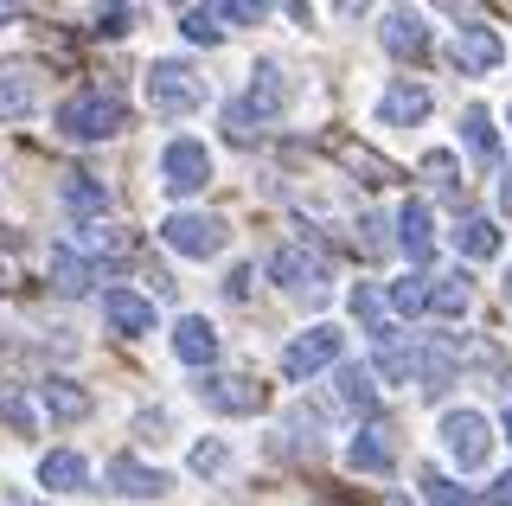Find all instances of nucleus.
I'll return each mask as SVG.
<instances>
[{
    "label": "nucleus",
    "mask_w": 512,
    "mask_h": 506,
    "mask_svg": "<svg viewBox=\"0 0 512 506\" xmlns=\"http://www.w3.org/2000/svg\"><path fill=\"white\" fill-rule=\"evenodd\" d=\"M154 430H167V410H141V417H135V436L154 442Z\"/></svg>",
    "instance_id": "a19ab883"
},
{
    "label": "nucleus",
    "mask_w": 512,
    "mask_h": 506,
    "mask_svg": "<svg viewBox=\"0 0 512 506\" xmlns=\"http://www.w3.org/2000/svg\"><path fill=\"white\" fill-rule=\"evenodd\" d=\"M506 302H512V282H506Z\"/></svg>",
    "instance_id": "a18cd8bd"
},
{
    "label": "nucleus",
    "mask_w": 512,
    "mask_h": 506,
    "mask_svg": "<svg viewBox=\"0 0 512 506\" xmlns=\"http://www.w3.org/2000/svg\"><path fill=\"white\" fill-rule=\"evenodd\" d=\"M340 353H346V334H340V327H327V321H320V327H308V334H295V340L282 346V372L301 385V378H314V372L340 366Z\"/></svg>",
    "instance_id": "0eeeda50"
},
{
    "label": "nucleus",
    "mask_w": 512,
    "mask_h": 506,
    "mask_svg": "<svg viewBox=\"0 0 512 506\" xmlns=\"http://www.w3.org/2000/svg\"><path fill=\"white\" fill-rule=\"evenodd\" d=\"M218 20H231V26H256L263 20V7H250V0H224V7H212Z\"/></svg>",
    "instance_id": "4c0bfd02"
},
{
    "label": "nucleus",
    "mask_w": 512,
    "mask_h": 506,
    "mask_svg": "<svg viewBox=\"0 0 512 506\" xmlns=\"http://www.w3.org/2000/svg\"><path fill=\"white\" fill-rule=\"evenodd\" d=\"M180 33H186L192 45H218V39H224V26H218V13H212V7H186V13H180Z\"/></svg>",
    "instance_id": "473e14b6"
},
{
    "label": "nucleus",
    "mask_w": 512,
    "mask_h": 506,
    "mask_svg": "<svg viewBox=\"0 0 512 506\" xmlns=\"http://www.w3.org/2000/svg\"><path fill=\"white\" fill-rule=\"evenodd\" d=\"M352 250H359V257H384V250H391V237H384V218H378V212L359 218V231H352Z\"/></svg>",
    "instance_id": "72a5a7b5"
},
{
    "label": "nucleus",
    "mask_w": 512,
    "mask_h": 506,
    "mask_svg": "<svg viewBox=\"0 0 512 506\" xmlns=\"http://www.w3.org/2000/svg\"><path fill=\"white\" fill-rule=\"evenodd\" d=\"M391 506H410V500H391Z\"/></svg>",
    "instance_id": "49530a36"
},
{
    "label": "nucleus",
    "mask_w": 512,
    "mask_h": 506,
    "mask_svg": "<svg viewBox=\"0 0 512 506\" xmlns=\"http://www.w3.org/2000/svg\"><path fill=\"white\" fill-rule=\"evenodd\" d=\"M84 250H96V257H128L135 237H128L122 225H103V218H96V225H84Z\"/></svg>",
    "instance_id": "7c9ffc66"
},
{
    "label": "nucleus",
    "mask_w": 512,
    "mask_h": 506,
    "mask_svg": "<svg viewBox=\"0 0 512 506\" xmlns=\"http://www.w3.org/2000/svg\"><path fill=\"white\" fill-rule=\"evenodd\" d=\"M340 161H346L352 173H372V186H384V180H397V167H391V161H378L372 148H359V141H340Z\"/></svg>",
    "instance_id": "2f4dec72"
},
{
    "label": "nucleus",
    "mask_w": 512,
    "mask_h": 506,
    "mask_svg": "<svg viewBox=\"0 0 512 506\" xmlns=\"http://www.w3.org/2000/svg\"><path fill=\"white\" fill-rule=\"evenodd\" d=\"M506 442H512V404H506Z\"/></svg>",
    "instance_id": "c03bdc74"
},
{
    "label": "nucleus",
    "mask_w": 512,
    "mask_h": 506,
    "mask_svg": "<svg viewBox=\"0 0 512 506\" xmlns=\"http://www.w3.org/2000/svg\"><path fill=\"white\" fill-rule=\"evenodd\" d=\"M288 97H295V84H288V71L276 65V58H263V65L250 71V90L237 97L231 109H224V129H231L237 141H250V135H263L269 122H282V109Z\"/></svg>",
    "instance_id": "f257e3e1"
},
{
    "label": "nucleus",
    "mask_w": 512,
    "mask_h": 506,
    "mask_svg": "<svg viewBox=\"0 0 512 506\" xmlns=\"http://www.w3.org/2000/svg\"><path fill=\"white\" fill-rule=\"evenodd\" d=\"M372 346H378V372L391 378V385H404V378L416 372V340L404 334V327H391V321H384L378 334H372Z\"/></svg>",
    "instance_id": "6ab92c4d"
},
{
    "label": "nucleus",
    "mask_w": 512,
    "mask_h": 506,
    "mask_svg": "<svg viewBox=\"0 0 512 506\" xmlns=\"http://www.w3.org/2000/svg\"><path fill=\"white\" fill-rule=\"evenodd\" d=\"M39 410H45V417L77 423V417H90V391H77L71 378H45V385H39Z\"/></svg>",
    "instance_id": "393cba45"
},
{
    "label": "nucleus",
    "mask_w": 512,
    "mask_h": 506,
    "mask_svg": "<svg viewBox=\"0 0 512 506\" xmlns=\"http://www.w3.org/2000/svg\"><path fill=\"white\" fill-rule=\"evenodd\" d=\"M39 481L52 487V494H84V481H90V462L77 449H52L39 462Z\"/></svg>",
    "instance_id": "b1692460"
},
{
    "label": "nucleus",
    "mask_w": 512,
    "mask_h": 506,
    "mask_svg": "<svg viewBox=\"0 0 512 506\" xmlns=\"http://www.w3.org/2000/svg\"><path fill=\"white\" fill-rule=\"evenodd\" d=\"M455 250L461 257H474V263H487V257H500V225H493V218H461L455 225Z\"/></svg>",
    "instance_id": "a878e982"
},
{
    "label": "nucleus",
    "mask_w": 512,
    "mask_h": 506,
    "mask_svg": "<svg viewBox=\"0 0 512 506\" xmlns=\"http://www.w3.org/2000/svg\"><path fill=\"white\" fill-rule=\"evenodd\" d=\"M333 410H346V417H372L378 410V385H372V372L365 366H333Z\"/></svg>",
    "instance_id": "2eb2a0df"
},
{
    "label": "nucleus",
    "mask_w": 512,
    "mask_h": 506,
    "mask_svg": "<svg viewBox=\"0 0 512 506\" xmlns=\"http://www.w3.org/2000/svg\"><path fill=\"white\" fill-rule=\"evenodd\" d=\"M384 52L391 58H429V20L416 7H397V13H384Z\"/></svg>",
    "instance_id": "ddd939ff"
},
{
    "label": "nucleus",
    "mask_w": 512,
    "mask_h": 506,
    "mask_svg": "<svg viewBox=\"0 0 512 506\" xmlns=\"http://www.w3.org/2000/svg\"><path fill=\"white\" fill-rule=\"evenodd\" d=\"M199 398L218 410V417H256V410L269 404V391L256 385L250 372H205V385H199Z\"/></svg>",
    "instance_id": "1a4fd4ad"
},
{
    "label": "nucleus",
    "mask_w": 512,
    "mask_h": 506,
    "mask_svg": "<svg viewBox=\"0 0 512 506\" xmlns=\"http://www.w3.org/2000/svg\"><path fill=\"white\" fill-rule=\"evenodd\" d=\"M173 353L186 359V366H212L218 359V327L205 321V314H180V321H173Z\"/></svg>",
    "instance_id": "dca6fc26"
},
{
    "label": "nucleus",
    "mask_w": 512,
    "mask_h": 506,
    "mask_svg": "<svg viewBox=\"0 0 512 506\" xmlns=\"http://www.w3.org/2000/svg\"><path fill=\"white\" fill-rule=\"evenodd\" d=\"M205 180H212V148L205 141H167L160 148V186H167L173 199H192V193H205Z\"/></svg>",
    "instance_id": "423d86ee"
},
{
    "label": "nucleus",
    "mask_w": 512,
    "mask_h": 506,
    "mask_svg": "<svg viewBox=\"0 0 512 506\" xmlns=\"http://www.w3.org/2000/svg\"><path fill=\"white\" fill-rule=\"evenodd\" d=\"M52 289L58 295H90V282H96V270H90V257L84 250H71V244H52Z\"/></svg>",
    "instance_id": "5701e85b"
},
{
    "label": "nucleus",
    "mask_w": 512,
    "mask_h": 506,
    "mask_svg": "<svg viewBox=\"0 0 512 506\" xmlns=\"http://www.w3.org/2000/svg\"><path fill=\"white\" fill-rule=\"evenodd\" d=\"M269 276L282 282L288 295H301V302H327V257L308 244H282V250H269Z\"/></svg>",
    "instance_id": "39448f33"
},
{
    "label": "nucleus",
    "mask_w": 512,
    "mask_h": 506,
    "mask_svg": "<svg viewBox=\"0 0 512 506\" xmlns=\"http://www.w3.org/2000/svg\"><path fill=\"white\" fill-rule=\"evenodd\" d=\"M474 302V289H468V276H429V314H442V321H461Z\"/></svg>",
    "instance_id": "cd10ccee"
},
{
    "label": "nucleus",
    "mask_w": 512,
    "mask_h": 506,
    "mask_svg": "<svg viewBox=\"0 0 512 506\" xmlns=\"http://www.w3.org/2000/svg\"><path fill=\"white\" fill-rule=\"evenodd\" d=\"M391 462H397V455H391V430H359L346 442V468L352 474H391Z\"/></svg>",
    "instance_id": "4be33fe9"
},
{
    "label": "nucleus",
    "mask_w": 512,
    "mask_h": 506,
    "mask_svg": "<svg viewBox=\"0 0 512 506\" xmlns=\"http://www.w3.org/2000/svg\"><path fill=\"white\" fill-rule=\"evenodd\" d=\"M416 487H423V500H429V506H480L468 487H455L442 468H423V474H416Z\"/></svg>",
    "instance_id": "c85d7f7f"
},
{
    "label": "nucleus",
    "mask_w": 512,
    "mask_h": 506,
    "mask_svg": "<svg viewBox=\"0 0 512 506\" xmlns=\"http://www.w3.org/2000/svg\"><path fill=\"white\" fill-rule=\"evenodd\" d=\"M250 282H256V270L244 263V270H231V282H224V295H231V302H244V295H250Z\"/></svg>",
    "instance_id": "ea45409f"
},
{
    "label": "nucleus",
    "mask_w": 512,
    "mask_h": 506,
    "mask_svg": "<svg viewBox=\"0 0 512 506\" xmlns=\"http://www.w3.org/2000/svg\"><path fill=\"white\" fill-rule=\"evenodd\" d=\"M352 314H359L365 334H378V327H384V295L372 289V282H359V289H352Z\"/></svg>",
    "instance_id": "f704fd0d"
},
{
    "label": "nucleus",
    "mask_w": 512,
    "mask_h": 506,
    "mask_svg": "<svg viewBox=\"0 0 512 506\" xmlns=\"http://www.w3.org/2000/svg\"><path fill=\"white\" fill-rule=\"evenodd\" d=\"M224 462H231V449H224V442H199V449L186 455V468H192V474H218Z\"/></svg>",
    "instance_id": "e433bc0d"
},
{
    "label": "nucleus",
    "mask_w": 512,
    "mask_h": 506,
    "mask_svg": "<svg viewBox=\"0 0 512 506\" xmlns=\"http://www.w3.org/2000/svg\"><path fill=\"white\" fill-rule=\"evenodd\" d=\"M128 129V109L109 90H77V97L58 103V135L64 141H109Z\"/></svg>",
    "instance_id": "7ed1b4c3"
},
{
    "label": "nucleus",
    "mask_w": 512,
    "mask_h": 506,
    "mask_svg": "<svg viewBox=\"0 0 512 506\" xmlns=\"http://www.w3.org/2000/svg\"><path fill=\"white\" fill-rule=\"evenodd\" d=\"M442 442H448V462H455L461 474L487 468V455H493V430H487L480 410H448V417H442Z\"/></svg>",
    "instance_id": "6e6552de"
},
{
    "label": "nucleus",
    "mask_w": 512,
    "mask_h": 506,
    "mask_svg": "<svg viewBox=\"0 0 512 506\" xmlns=\"http://www.w3.org/2000/svg\"><path fill=\"white\" fill-rule=\"evenodd\" d=\"M0 417H7L20 436H32V423H39V417H32V404L20 398V391H7V385H0Z\"/></svg>",
    "instance_id": "c9c22d12"
},
{
    "label": "nucleus",
    "mask_w": 512,
    "mask_h": 506,
    "mask_svg": "<svg viewBox=\"0 0 512 506\" xmlns=\"http://www.w3.org/2000/svg\"><path fill=\"white\" fill-rule=\"evenodd\" d=\"M45 97V84H39V71H26V65H7L0 71V122H20L32 116Z\"/></svg>",
    "instance_id": "f3484780"
},
{
    "label": "nucleus",
    "mask_w": 512,
    "mask_h": 506,
    "mask_svg": "<svg viewBox=\"0 0 512 506\" xmlns=\"http://www.w3.org/2000/svg\"><path fill=\"white\" fill-rule=\"evenodd\" d=\"M500 65H506V39L493 33L487 20H461L455 26V71L461 77H487Z\"/></svg>",
    "instance_id": "9d476101"
},
{
    "label": "nucleus",
    "mask_w": 512,
    "mask_h": 506,
    "mask_svg": "<svg viewBox=\"0 0 512 506\" xmlns=\"http://www.w3.org/2000/svg\"><path fill=\"white\" fill-rule=\"evenodd\" d=\"M58 205L71 218H84V225H96V218H103V205H109V193H103V180H90V173H64Z\"/></svg>",
    "instance_id": "aec40b11"
},
{
    "label": "nucleus",
    "mask_w": 512,
    "mask_h": 506,
    "mask_svg": "<svg viewBox=\"0 0 512 506\" xmlns=\"http://www.w3.org/2000/svg\"><path fill=\"white\" fill-rule=\"evenodd\" d=\"M500 205H506V212H512V167L500 173Z\"/></svg>",
    "instance_id": "37998d69"
},
{
    "label": "nucleus",
    "mask_w": 512,
    "mask_h": 506,
    "mask_svg": "<svg viewBox=\"0 0 512 506\" xmlns=\"http://www.w3.org/2000/svg\"><path fill=\"white\" fill-rule=\"evenodd\" d=\"M96 33H103V39H122V33H128V7H109V13H96Z\"/></svg>",
    "instance_id": "58836bf2"
},
{
    "label": "nucleus",
    "mask_w": 512,
    "mask_h": 506,
    "mask_svg": "<svg viewBox=\"0 0 512 506\" xmlns=\"http://www.w3.org/2000/svg\"><path fill=\"white\" fill-rule=\"evenodd\" d=\"M397 250H404L410 263H429V250H436V231H429V205L410 199L404 212H397Z\"/></svg>",
    "instance_id": "412c9836"
},
{
    "label": "nucleus",
    "mask_w": 512,
    "mask_h": 506,
    "mask_svg": "<svg viewBox=\"0 0 512 506\" xmlns=\"http://www.w3.org/2000/svg\"><path fill=\"white\" fill-rule=\"evenodd\" d=\"M103 481L116 487V494H128V500H160V494L173 487V481H167L160 468L135 462V455H109V462H103Z\"/></svg>",
    "instance_id": "f8f14e48"
},
{
    "label": "nucleus",
    "mask_w": 512,
    "mask_h": 506,
    "mask_svg": "<svg viewBox=\"0 0 512 506\" xmlns=\"http://www.w3.org/2000/svg\"><path fill=\"white\" fill-rule=\"evenodd\" d=\"M423 116H429V90L410 84V77H404V84H391V90L378 97V122H384V129H416Z\"/></svg>",
    "instance_id": "a211bd4d"
},
{
    "label": "nucleus",
    "mask_w": 512,
    "mask_h": 506,
    "mask_svg": "<svg viewBox=\"0 0 512 506\" xmlns=\"http://www.w3.org/2000/svg\"><path fill=\"white\" fill-rule=\"evenodd\" d=\"M384 302H391L397 314H429V276H404V282H391V289H384Z\"/></svg>",
    "instance_id": "c756f323"
},
{
    "label": "nucleus",
    "mask_w": 512,
    "mask_h": 506,
    "mask_svg": "<svg viewBox=\"0 0 512 506\" xmlns=\"http://www.w3.org/2000/svg\"><path fill=\"white\" fill-rule=\"evenodd\" d=\"M148 103H154V116H192V109L212 103V84L186 58H154L148 65Z\"/></svg>",
    "instance_id": "f03ea898"
},
{
    "label": "nucleus",
    "mask_w": 512,
    "mask_h": 506,
    "mask_svg": "<svg viewBox=\"0 0 512 506\" xmlns=\"http://www.w3.org/2000/svg\"><path fill=\"white\" fill-rule=\"evenodd\" d=\"M103 321L116 327V334H154V302L148 295H135V289H103Z\"/></svg>",
    "instance_id": "4468645a"
},
{
    "label": "nucleus",
    "mask_w": 512,
    "mask_h": 506,
    "mask_svg": "<svg viewBox=\"0 0 512 506\" xmlns=\"http://www.w3.org/2000/svg\"><path fill=\"white\" fill-rule=\"evenodd\" d=\"M160 244L173 250V257H192V263H205V257H218L224 244H231V225L212 212H173L167 225H160Z\"/></svg>",
    "instance_id": "20e7f679"
},
{
    "label": "nucleus",
    "mask_w": 512,
    "mask_h": 506,
    "mask_svg": "<svg viewBox=\"0 0 512 506\" xmlns=\"http://www.w3.org/2000/svg\"><path fill=\"white\" fill-rule=\"evenodd\" d=\"M487 500H493V506H512V474H500V481H493Z\"/></svg>",
    "instance_id": "79ce46f5"
},
{
    "label": "nucleus",
    "mask_w": 512,
    "mask_h": 506,
    "mask_svg": "<svg viewBox=\"0 0 512 506\" xmlns=\"http://www.w3.org/2000/svg\"><path fill=\"white\" fill-rule=\"evenodd\" d=\"M455 366H461V340L455 334H429L416 346V378H423V398H442L455 385Z\"/></svg>",
    "instance_id": "9b49d317"
},
{
    "label": "nucleus",
    "mask_w": 512,
    "mask_h": 506,
    "mask_svg": "<svg viewBox=\"0 0 512 506\" xmlns=\"http://www.w3.org/2000/svg\"><path fill=\"white\" fill-rule=\"evenodd\" d=\"M461 141H468V154L480 167H500V129H493L487 109H468V116H461Z\"/></svg>",
    "instance_id": "bb28decb"
}]
</instances>
